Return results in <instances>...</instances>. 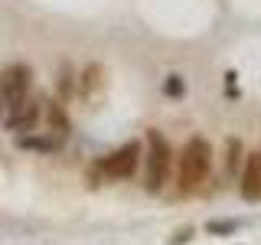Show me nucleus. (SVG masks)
<instances>
[{
    "instance_id": "6",
    "label": "nucleus",
    "mask_w": 261,
    "mask_h": 245,
    "mask_svg": "<svg viewBox=\"0 0 261 245\" xmlns=\"http://www.w3.org/2000/svg\"><path fill=\"white\" fill-rule=\"evenodd\" d=\"M239 180H242V200L245 203H258L261 200V151L248 154Z\"/></svg>"
},
{
    "instance_id": "12",
    "label": "nucleus",
    "mask_w": 261,
    "mask_h": 245,
    "mask_svg": "<svg viewBox=\"0 0 261 245\" xmlns=\"http://www.w3.org/2000/svg\"><path fill=\"white\" fill-rule=\"evenodd\" d=\"M239 229H242L239 219H209L206 223L209 235H232V232H239Z\"/></svg>"
},
{
    "instance_id": "13",
    "label": "nucleus",
    "mask_w": 261,
    "mask_h": 245,
    "mask_svg": "<svg viewBox=\"0 0 261 245\" xmlns=\"http://www.w3.org/2000/svg\"><path fill=\"white\" fill-rule=\"evenodd\" d=\"M163 92H167L170 98H179L186 92V85H183V79L179 76H167V82H163Z\"/></svg>"
},
{
    "instance_id": "15",
    "label": "nucleus",
    "mask_w": 261,
    "mask_h": 245,
    "mask_svg": "<svg viewBox=\"0 0 261 245\" xmlns=\"http://www.w3.org/2000/svg\"><path fill=\"white\" fill-rule=\"evenodd\" d=\"M0 111H4V102H0Z\"/></svg>"
},
{
    "instance_id": "10",
    "label": "nucleus",
    "mask_w": 261,
    "mask_h": 245,
    "mask_svg": "<svg viewBox=\"0 0 261 245\" xmlns=\"http://www.w3.org/2000/svg\"><path fill=\"white\" fill-rule=\"evenodd\" d=\"M56 88H59V102L62 105L75 95V79H72V69H69V65H59V82H56Z\"/></svg>"
},
{
    "instance_id": "8",
    "label": "nucleus",
    "mask_w": 261,
    "mask_h": 245,
    "mask_svg": "<svg viewBox=\"0 0 261 245\" xmlns=\"http://www.w3.org/2000/svg\"><path fill=\"white\" fill-rule=\"evenodd\" d=\"M101 92H105V65L101 62L85 65V72L79 79V95L85 102H95V98H101Z\"/></svg>"
},
{
    "instance_id": "7",
    "label": "nucleus",
    "mask_w": 261,
    "mask_h": 245,
    "mask_svg": "<svg viewBox=\"0 0 261 245\" xmlns=\"http://www.w3.org/2000/svg\"><path fill=\"white\" fill-rule=\"evenodd\" d=\"M43 118H46V128H49V137H56V141H65V137L72 134V121H69V111L62 108V102L56 98V102H43Z\"/></svg>"
},
{
    "instance_id": "4",
    "label": "nucleus",
    "mask_w": 261,
    "mask_h": 245,
    "mask_svg": "<svg viewBox=\"0 0 261 245\" xmlns=\"http://www.w3.org/2000/svg\"><path fill=\"white\" fill-rule=\"evenodd\" d=\"M30 88H33V69L30 65L27 62L7 65L4 76H0V102H4V108L16 111L30 98Z\"/></svg>"
},
{
    "instance_id": "1",
    "label": "nucleus",
    "mask_w": 261,
    "mask_h": 245,
    "mask_svg": "<svg viewBox=\"0 0 261 245\" xmlns=\"http://www.w3.org/2000/svg\"><path fill=\"white\" fill-rule=\"evenodd\" d=\"M137 163H141V141H127L124 147L98 157L88 167V186H101V183H118V180L134 177Z\"/></svg>"
},
{
    "instance_id": "11",
    "label": "nucleus",
    "mask_w": 261,
    "mask_h": 245,
    "mask_svg": "<svg viewBox=\"0 0 261 245\" xmlns=\"http://www.w3.org/2000/svg\"><path fill=\"white\" fill-rule=\"evenodd\" d=\"M228 154H225V174H239L242 167V141L239 137H228Z\"/></svg>"
},
{
    "instance_id": "3",
    "label": "nucleus",
    "mask_w": 261,
    "mask_h": 245,
    "mask_svg": "<svg viewBox=\"0 0 261 245\" xmlns=\"http://www.w3.org/2000/svg\"><path fill=\"white\" fill-rule=\"evenodd\" d=\"M173 167V147L160 131H147V157H144V190L147 193H160L163 183L170 177Z\"/></svg>"
},
{
    "instance_id": "5",
    "label": "nucleus",
    "mask_w": 261,
    "mask_h": 245,
    "mask_svg": "<svg viewBox=\"0 0 261 245\" xmlns=\"http://www.w3.org/2000/svg\"><path fill=\"white\" fill-rule=\"evenodd\" d=\"M43 102L46 98H27L16 111H10L7 128H10L13 134H30V131H36L39 118H43Z\"/></svg>"
},
{
    "instance_id": "2",
    "label": "nucleus",
    "mask_w": 261,
    "mask_h": 245,
    "mask_svg": "<svg viewBox=\"0 0 261 245\" xmlns=\"http://www.w3.org/2000/svg\"><path fill=\"white\" fill-rule=\"evenodd\" d=\"M209 167H212V147L206 137H190L179 151V190L183 193H193L206 183L209 177Z\"/></svg>"
},
{
    "instance_id": "9",
    "label": "nucleus",
    "mask_w": 261,
    "mask_h": 245,
    "mask_svg": "<svg viewBox=\"0 0 261 245\" xmlns=\"http://www.w3.org/2000/svg\"><path fill=\"white\" fill-rule=\"evenodd\" d=\"M20 147H23V151H43V154H49V151H59V141H56V137H49V134H43V137L23 134L20 137Z\"/></svg>"
},
{
    "instance_id": "14",
    "label": "nucleus",
    "mask_w": 261,
    "mask_h": 245,
    "mask_svg": "<svg viewBox=\"0 0 261 245\" xmlns=\"http://www.w3.org/2000/svg\"><path fill=\"white\" fill-rule=\"evenodd\" d=\"M190 239H193V229L186 226V229H179V232L173 235V239H170V245H186V242H190Z\"/></svg>"
}]
</instances>
